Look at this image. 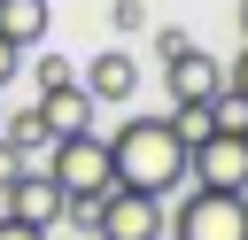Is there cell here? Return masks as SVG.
Listing matches in <instances>:
<instances>
[{"instance_id": "1", "label": "cell", "mask_w": 248, "mask_h": 240, "mask_svg": "<svg viewBox=\"0 0 248 240\" xmlns=\"http://www.w3.org/2000/svg\"><path fill=\"white\" fill-rule=\"evenodd\" d=\"M108 163H116V186L170 201V186H186V132L170 116H124L108 132Z\"/></svg>"}, {"instance_id": "2", "label": "cell", "mask_w": 248, "mask_h": 240, "mask_svg": "<svg viewBox=\"0 0 248 240\" xmlns=\"http://www.w3.org/2000/svg\"><path fill=\"white\" fill-rule=\"evenodd\" d=\"M39 170H46L70 201H101V194H116V163H108V139H101V132H70V139H54Z\"/></svg>"}, {"instance_id": "3", "label": "cell", "mask_w": 248, "mask_h": 240, "mask_svg": "<svg viewBox=\"0 0 248 240\" xmlns=\"http://www.w3.org/2000/svg\"><path fill=\"white\" fill-rule=\"evenodd\" d=\"M163 240H248V201L217 186H186L163 217Z\"/></svg>"}, {"instance_id": "4", "label": "cell", "mask_w": 248, "mask_h": 240, "mask_svg": "<svg viewBox=\"0 0 248 240\" xmlns=\"http://www.w3.org/2000/svg\"><path fill=\"white\" fill-rule=\"evenodd\" d=\"M163 217H170V201L163 194H132V186L93 201V232L101 240H163Z\"/></svg>"}, {"instance_id": "5", "label": "cell", "mask_w": 248, "mask_h": 240, "mask_svg": "<svg viewBox=\"0 0 248 240\" xmlns=\"http://www.w3.org/2000/svg\"><path fill=\"white\" fill-rule=\"evenodd\" d=\"M186 178H194V186H217V194H240V186H248V139L202 132V139L186 147Z\"/></svg>"}, {"instance_id": "6", "label": "cell", "mask_w": 248, "mask_h": 240, "mask_svg": "<svg viewBox=\"0 0 248 240\" xmlns=\"http://www.w3.org/2000/svg\"><path fill=\"white\" fill-rule=\"evenodd\" d=\"M163 85H170V108H178V116H186V108H209V101L225 93V62L202 54V46H186L178 62H163Z\"/></svg>"}, {"instance_id": "7", "label": "cell", "mask_w": 248, "mask_h": 240, "mask_svg": "<svg viewBox=\"0 0 248 240\" xmlns=\"http://www.w3.org/2000/svg\"><path fill=\"white\" fill-rule=\"evenodd\" d=\"M0 209H8V217H23V225H39V232H54V225L70 217V194H62V186H54V178L31 163V170H23V178L0 194Z\"/></svg>"}, {"instance_id": "8", "label": "cell", "mask_w": 248, "mask_h": 240, "mask_svg": "<svg viewBox=\"0 0 248 240\" xmlns=\"http://www.w3.org/2000/svg\"><path fill=\"white\" fill-rule=\"evenodd\" d=\"M78 85L93 93V108H101V101H116V108H132V93H140V62H132L124 46H108V54H93V62L78 70Z\"/></svg>"}, {"instance_id": "9", "label": "cell", "mask_w": 248, "mask_h": 240, "mask_svg": "<svg viewBox=\"0 0 248 240\" xmlns=\"http://www.w3.org/2000/svg\"><path fill=\"white\" fill-rule=\"evenodd\" d=\"M31 108H39V124H46L54 139H70V132H93V93H85L78 77H70V85H54V93H39Z\"/></svg>"}, {"instance_id": "10", "label": "cell", "mask_w": 248, "mask_h": 240, "mask_svg": "<svg viewBox=\"0 0 248 240\" xmlns=\"http://www.w3.org/2000/svg\"><path fill=\"white\" fill-rule=\"evenodd\" d=\"M46 23H54V8H46V0H0V39H8V46H23V54H31V46L46 39Z\"/></svg>"}, {"instance_id": "11", "label": "cell", "mask_w": 248, "mask_h": 240, "mask_svg": "<svg viewBox=\"0 0 248 240\" xmlns=\"http://www.w3.org/2000/svg\"><path fill=\"white\" fill-rule=\"evenodd\" d=\"M202 124H209V132H232V139H248V101H240V93L225 85V93H217V101L202 108Z\"/></svg>"}, {"instance_id": "12", "label": "cell", "mask_w": 248, "mask_h": 240, "mask_svg": "<svg viewBox=\"0 0 248 240\" xmlns=\"http://www.w3.org/2000/svg\"><path fill=\"white\" fill-rule=\"evenodd\" d=\"M31 77H39V93H54V85H70L78 70H70L62 54H39V62H31Z\"/></svg>"}, {"instance_id": "13", "label": "cell", "mask_w": 248, "mask_h": 240, "mask_svg": "<svg viewBox=\"0 0 248 240\" xmlns=\"http://www.w3.org/2000/svg\"><path fill=\"white\" fill-rule=\"evenodd\" d=\"M108 23H116V31H140V23H147V8H140V0H116V8H108Z\"/></svg>"}, {"instance_id": "14", "label": "cell", "mask_w": 248, "mask_h": 240, "mask_svg": "<svg viewBox=\"0 0 248 240\" xmlns=\"http://www.w3.org/2000/svg\"><path fill=\"white\" fill-rule=\"evenodd\" d=\"M186 46H194V39H186V31H155V62H178V54H186Z\"/></svg>"}, {"instance_id": "15", "label": "cell", "mask_w": 248, "mask_h": 240, "mask_svg": "<svg viewBox=\"0 0 248 240\" xmlns=\"http://www.w3.org/2000/svg\"><path fill=\"white\" fill-rule=\"evenodd\" d=\"M23 170H31V163H23V155H16V147H8V139H0V194H8V186H16V178H23Z\"/></svg>"}, {"instance_id": "16", "label": "cell", "mask_w": 248, "mask_h": 240, "mask_svg": "<svg viewBox=\"0 0 248 240\" xmlns=\"http://www.w3.org/2000/svg\"><path fill=\"white\" fill-rule=\"evenodd\" d=\"M225 85H232V93H240V101H248V39H240V54H232V62H225Z\"/></svg>"}, {"instance_id": "17", "label": "cell", "mask_w": 248, "mask_h": 240, "mask_svg": "<svg viewBox=\"0 0 248 240\" xmlns=\"http://www.w3.org/2000/svg\"><path fill=\"white\" fill-rule=\"evenodd\" d=\"M0 240H46V232H39V225H23V217H8V209H0Z\"/></svg>"}, {"instance_id": "18", "label": "cell", "mask_w": 248, "mask_h": 240, "mask_svg": "<svg viewBox=\"0 0 248 240\" xmlns=\"http://www.w3.org/2000/svg\"><path fill=\"white\" fill-rule=\"evenodd\" d=\"M16 70H23V46H8V39H0V85H8Z\"/></svg>"}, {"instance_id": "19", "label": "cell", "mask_w": 248, "mask_h": 240, "mask_svg": "<svg viewBox=\"0 0 248 240\" xmlns=\"http://www.w3.org/2000/svg\"><path fill=\"white\" fill-rule=\"evenodd\" d=\"M240 39H248V0H240Z\"/></svg>"}, {"instance_id": "20", "label": "cell", "mask_w": 248, "mask_h": 240, "mask_svg": "<svg viewBox=\"0 0 248 240\" xmlns=\"http://www.w3.org/2000/svg\"><path fill=\"white\" fill-rule=\"evenodd\" d=\"M78 240H101V232H78Z\"/></svg>"}, {"instance_id": "21", "label": "cell", "mask_w": 248, "mask_h": 240, "mask_svg": "<svg viewBox=\"0 0 248 240\" xmlns=\"http://www.w3.org/2000/svg\"><path fill=\"white\" fill-rule=\"evenodd\" d=\"M0 116H8V101H0Z\"/></svg>"}]
</instances>
